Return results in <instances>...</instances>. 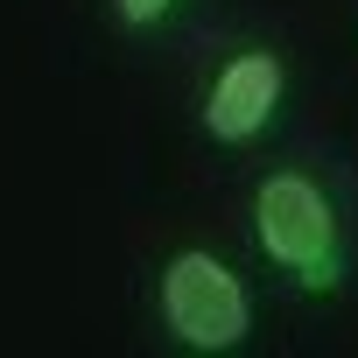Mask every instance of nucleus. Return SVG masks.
Here are the masks:
<instances>
[{"mask_svg": "<svg viewBox=\"0 0 358 358\" xmlns=\"http://www.w3.org/2000/svg\"><path fill=\"white\" fill-rule=\"evenodd\" d=\"M246 232H253V253L260 267L288 288V295H344L351 281V225H344V204L337 190L323 183L316 169H267L253 197H246Z\"/></svg>", "mask_w": 358, "mask_h": 358, "instance_id": "obj_1", "label": "nucleus"}, {"mask_svg": "<svg viewBox=\"0 0 358 358\" xmlns=\"http://www.w3.org/2000/svg\"><path fill=\"white\" fill-rule=\"evenodd\" d=\"M155 323H162V337L176 351H190V358H232V351L253 344L260 309H253L246 274L225 253L176 246L155 267Z\"/></svg>", "mask_w": 358, "mask_h": 358, "instance_id": "obj_2", "label": "nucleus"}, {"mask_svg": "<svg viewBox=\"0 0 358 358\" xmlns=\"http://www.w3.org/2000/svg\"><path fill=\"white\" fill-rule=\"evenodd\" d=\"M288 57L274 43H232L197 85V141L218 155L260 148L288 113Z\"/></svg>", "mask_w": 358, "mask_h": 358, "instance_id": "obj_3", "label": "nucleus"}, {"mask_svg": "<svg viewBox=\"0 0 358 358\" xmlns=\"http://www.w3.org/2000/svg\"><path fill=\"white\" fill-rule=\"evenodd\" d=\"M183 8H190V0H106V15H113L127 36H155V29H169Z\"/></svg>", "mask_w": 358, "mask_h": 358, "instance_id": "obj_4", "label": "nucleus"}]
</instances>
